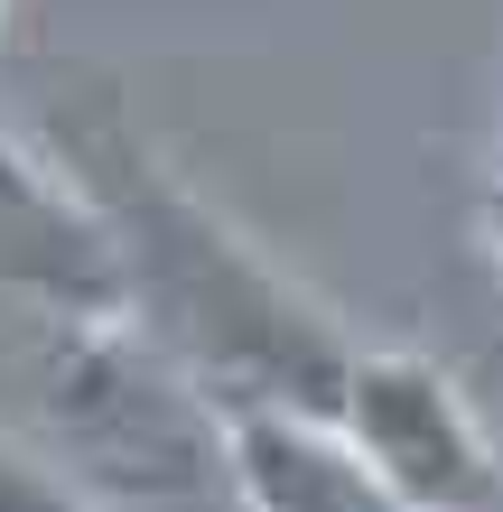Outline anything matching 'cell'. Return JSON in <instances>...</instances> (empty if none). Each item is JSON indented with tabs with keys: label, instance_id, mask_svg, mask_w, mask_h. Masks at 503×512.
<instances>
[{
	"label": "cell",
	"instance_id": "cell-1",
	"mask_svg": "<svg viewBox=\"0 0 503 512\" xmlns=\"http://www.w3.org/2000/svg\"><path fill=\"white\" fill-rule=\"evenodd\" d=\"M47 159L103 205L112 252H122V326L205 401V419L243 410L336 419L364 345L233 215H215L112 103H84L75 122H56Z\"/></svg>",
	"mask_w": 503,
	"mask_h": 512
},
{
	"label": "cell",
	"instance_id": "cell-2",
	"mask_svg": "<svg viewBox=\"0 0 503 512\" xmlns=\"http://www.w3.org/2000/svg\"><path fill=\"white\" fill-rule=\"evenodd\" d=\"M345 447L410 512H503V466L485 419L466 410L457 373L420 345H364L336 401Z\"/></svg>",
	"mask_w": 503,
	"mask_h": 512
},
{
	"label": "cell",
	"instance_id": "cell-3",
	"mask_svg": "<svg viewBox=\"0 0 503 512\" xmlns=\"http://www.w3.org/2000/svg\"><path fill=\"white\" fill-rule=\"evenodd\" d=\"M0 308L19 326H122V252L103 205L19 131H0Z\"/></svg>",
	"mask_w": 503,
	"mask_h": 512
},
{
	"label": "cell",
	"instance_id": "cell-4",
	"mask_svg": "<svg viewBox=\"0 0 503 512\" xmlns=\"http://www.w3.org/2000/svg\"><path fill=\"white\" fill-rule=\"evenodd\" d=\"M224 485L243 494V512H410L345 447L336 419H289V410L224 419Z\"/></svg>",
	"mask_w": 503,
	"mask_h": 512
},
{
	"label": "cell",
	"instance_id": "cell-5",
	"mask_svg": "<svg viewBox=\"0 0 503 512\" xmlns=\"http://www.w3.org/2000/svg\"><path fill=\"white\" fill-rule=\"evenodd\" d=\"M0 512H112L66 457L28 447L19 429H0Z\"/></svg>",
	"mask_w": 503,
	"mask_h": 512
},
{
	"label": "cell",
	"instance_id": "cell-6",
	"mask_svg": "<svg viewBox=\"0 0 503 512\" xmlns=\"http://www.w3.org/2000/svg\"><path fill=\"white\" fill-rule=\"evenodd\" d=\"M476 233H485V261L503 270V177L485 187V205H476Z\"/></svg>",
	"mask_w": 503,
	"mask_h": 512
},
{
	"label": "cell",
	"instance_id": "cell-7",
	"mask_svg": "<svg viewBox=\"0 0 503 512\" xmlns=\"http://www.w3.org/2000/svg\"><path fill=\"white\" fill-rule=\"evenodd\" d=\"M0 10H10V0H0Z\"/></svg>",
	"mask_w": 503,
	"mask_h": 512
}]
</instances>
